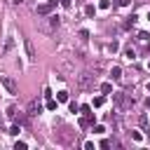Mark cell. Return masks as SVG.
<instances>
[{
    "instance_id": "6da1fadb",
    "label": "cell",
    "mask_w": 150,
    "mask_h": 150,
    "mask_svg": "<svg viewBox=\"0 0 150 150\" xmlns=\"http://www.w3.org/2000/svg\"><path fill=\"white\" fill-rule=\"evenodd\" d=\"M0 84H2V87H5V89H7L9 94H16V91H19L16 82H14V80H12L9 75H0Z\"/></svg>"
},
{
    "instance_id": "7a4b0ae2",
    "label": "cell",
    "mask_w": 150,
    "mask_h": 150,
    "mask_svg": "<svg viewBox=\"0 0 150 150\" xmlns=\"http://www.w3.org/2000/svg\"><path fill=\"white\" fill-rule=\"evenodd\" d=\"M56 2H59V0H49V2H42V5H38V14H40V16H47V14H52V9L56 7Z\"/></svg>"
},
{
    "instance_id": "3957f363",
    "label": "cell",
    "mask_w": 150,
    "mask_h": 150,
    "mask_svg": "<svg viewBox=\"0 0 150 150\" xmlns=\"http://www.w3.org/2000/svg\"><path fill=\"white\" fill-rule=\"evenodd\" d=\"M40 112H42V105L38 103V98H33V101L28 103V110H26V115H28V117H35V115H40Z\"/></svg>"
},
{
    "instance_id": "277c9868",
    "label": "cell",
    "mask_w": 150,
    "mask_h": 150,
    "mask_svg": "<svg viewBox=\"0 0 150 150\" xmlns=\"http://www.w3.org/2000/svg\"><path fill=\"white\" fill-rule=\"evenodd\" d=\"M91 84H94V75H89V73H82V75H80V87H82V89H89Z\"/></svg>"
},
{
    "instance_id": "5b68a950",
    "label": "cell",
    "mask_w": 150,
    "mask_h": 150,
    "mask_svg": "<svg viewBox=\"0 0 150 150\" xmlns=\"http://www.w3.org/2000/svg\"><path fill=\"white\" fill-rule=\"evenodd\" d=\"M94 124V112H89V115H82L80 117V129H89Z\"/></svg>"
},
{
    "instance_id": "8992f818",
    "label": "cell",
    "mask_w": 150,
    "mask_h": 150,
    "mask_svg": "<svg viewBox=\"0 0 150 150\" xmlns=\"http://www.w3.org/2000/svg\"><path fill=\"white\" fill-rule=\"evenodd\" d=\"M47 19H49V30L59 28V16H56V14H47Z\"/></svg>"
},
{
    "instance_id": "52a82bcc",
    "label": "cell",
    "mask_w": 150,
    "mask_h": 150,
    "mask_svg": "<svg viewBox=\"0 0 150 150\" xmlns=\"http://www.w3.org/2000/svg\"><path fill=\"white\" fill-rule=\"evenodd\" d=\"M134 23H136V16L131 14V16H127V19H124V23H122V28H124V30H129V28H134Z\"/></svg>"
},
{
    "instance_id": "ba28073f",
    "label": "cell",
    "mask_w": 150,
    "mask_h": 150,
    "mask_svg": "<svg viewBox=\"0 0 150 150\" xmlns=\"http://www.w3.org/2000/svg\"><path fill=\"white\" fill-rule=\"evenodd\" d=\"M26 52H28V59L33 61V59H35V49H33V42H30V40H26Z\"/></svg>"
},
{
    "instance_id": "9c48e42d",
    "label": "cell",
    "mask_w": 150,
    "mask_h": 150,
    "mask_svg": "<svg viewBox=\"0 0 150 150\" xmlns=\"http://www.w3.org/2000/svg\"><path fill=\"white\" fill-rule=\"evenodd\" d=\"M110 77H112V80H122V68H120V66H115V68L110 70Z\"/></svg>"
},
{
    "instance_id": "30bf717a",
    "label": "cell",
    "mask_w": 150,
    "mask_h": 150,
    "mask_svg": "<svg viewBox=\"0 0 150 150\" xmlns=\"http://www.w3.org/2000/svg\"><path fill=\"white\" fill-rule=\"evenodd\" d=\"M124 59H127V61H134V59H136V52H134L131 47H127V49H124Z\"/></svg>"
},
{
    "instance_id": "8fae6325",
    "label": "cell",
    "mask_w": 150,
    "mask_h": 150,
    "mask_svg": "<svg viewBox=\"0 0 150 150\" xmlns=\"http://www.w3.org/2000/svg\"><path fill=\"white\" fill-rule=\"evenodd\" d=\"M56 101H59V103H66V101H68V91H66V89H61V91L56 94Z\"/></svg>"
},
{
    "instance_id": "7c38bea8",
    "label": "cell",
    "mask_w": 150,
    "mask_h": 150,
    "mask_svg": "<svg viewBox=\"0 0 150 150\" xmlns=\"http://www.w3.org/2000/svg\"><path fill=\"white\" fill-rule=\"evenodd\" d=\"M12 47H14V40H12V38H7V40H5V47H2V54H7Z\"/></svg>"
},
{
    "instance_id": "4fadbf2b",
    "label": "cell",
    "mask_w": 150,
    "mask_h": 150,
    "mask_svg": "<svg viewBox=\"0 0 150 150\" xmlns=\"http://www.w3.org/2000/svg\"><path fill=\"white\" fill-rule=\"evenodd\" d=\"M103 103H105V98H103V96H96V98L91 101V108H101Z\"/></svg>"
},
{
    "instance_id": "5bb4252c",
    "label": "cell",
    "mask_w": 150,
    "mask_h": 150,
    "mask_svg": "<svg viewBox=\"0 0 150 150\" xmlns=\"http://www.w3.org/2000/svg\"><path fill=\"white\" fill-rule=\"evenodd\" d=\"M84 14H87V16H94V14H96V7H94V5H87V7H84Z\"/></svg>"
},
{
    "instance_id": "9a60e30c",
    "label": "cell",
    "mask_w": 150,
    "mask_h": 150,
    "mask_svg": "<svg viewBox=\"0 0 150 150\" xmlns=\"http://www.w3.org/2000/svg\"><path fill=\"white\" fill-rule=\"evenodd\" d=\"M101 91H103V94H110V91H112V84H110V82H103V84H101Z\"/></svg>"
},
{
    "instance_id": "2e32d148",
    "label": "cell",
    "mask_w": 150,
    "mask_h": 150,
    "mask_svg": "<svg viewBox=\"0 0 150 150\" xmlns=\"http://www.w3.org/2000/svg\"><path fill=\"white\" fill-rule=\"evenodd\" d=\"M19 131H21V129H19V124H12L7 134H12V136H19Z\"/></svg>"
},
{
    "instance_id": "e0dca14e",
    "label": "cell",
    "mask_w": 150,
    "mask_h": 150,
    "mask_svg": "<svg viewBox=\"0 0 150 150\" xmlns=\"http://www.w3.org/2000/svg\"><path fill=\"white\" fill-rule=\"evenodd\" d=\"M28 148V143H23V141H16L14 143V150H26Z\"/></svg>"
},
{
    "instance_id": "ac0fdd59",
    "label": "cell",
    "mask_w": 150,
    "mask_h": 150,
    "mask_svg": "<svg viewBox=\"0 0 150 150\" xmlns=\"http://www.w3.org/2000/svg\"><path fill=\"white\" fill-rule=\"evenodd\" d=\"M138 40H141V42H148V40H150V35H148L145 30H141V33H138Z\"/></svg>"
},
{
    "instance_id": "d6986e66",
    "label": "cell",
    "mask_w": 150,
    "mask_h": 150,
    "mask_svg": "<svg viewBox=\"0 0 150 150\" xmlns=\"http://www.w3.org/2000/svg\"><path fill=\"white\" fill-rule=\"evenodd\" d=\"M56 103H59V101H54V98H49V101H47V110H56Z\"/></svg>"
},
{
    "instance_id": "ffe728a7",
    "label": "cell",
    "mask_w": 150,
    "mask_h": 150,
    "mask_svg": "<svg viewBox=\"0 0 150 150\" xmlns=\"http://www.w3.org/2000/svg\"><path fill=\"white\" fill-rule=\"evenodd\" d=\"M80 112H82V115H89V112H91V105H80Z\"/></svg>"
},
{
    "instance_id": "44dd1931",
    "label": "cell",
    "mask_w": 150,
    "mask_h": 150,
    "mask_svg": "<svg viewBox=\"0 0 150 150\" xmlns=\"http://www.w3.org/2000/svg\"><path fill=\"white\" fill-rule=\"evenodd\" d=\"M98 7H101V9H110V0H101Z\"/></svg>"
},
{
    "instance_id": "7402d4cb",
    "label": "cell",
    "mask_w": 150,
    "mask_h": 150,
    "mask_svg": "<svg viewBox=\"0 0 150 150\" xmlns=\"http://www.w3.org/2000/svg\"><path fill=\"white\" fill-rule=\"evenodd\" d=\"M117 47H120V45H117V42H115V40H112V42H110V45H108V49H110V52H117Z\"/></svg>"
},
{
    "instance_id": "603a6c76",
    "label": "cell",
    "mask_w": 150,
    "mask_h": 150,
    "mask_svg": "<svg viewBox=\"0 0 150 150\" xmlns=\"http://www.w3.org/2000/svg\"><path fill=\"white\" fill-rule=\"evenodd\" d=\"M70 112H80V105H77V103H75V101H73V103H70Z\"/></svg>"
},
{
    "instance_id": "cb8c5ba5",
    "label": "cell",
    "mask_w": 150,
    "mask_h": 150,
    "mask_svg": "<svg viewBox=\"0 0 150 150\" xmlns=\"http://www.w3.org/2000/svg\"><path fill=\"white\" fill-rule=\"evenodd\" d=\"M138 122H141V127H148V117H145V115H141V117H138Z\"/></svg>"
},
{
    "instance_id": "d4e9b609",
    "label": "cell",
    "mask_w": 150,
    "mask_h": 150,
    "mask_svg": "<svg viewBox=\"0 0 150 150\" xmlns=\"http://www.w3.org/2000/svg\"><path fill=\"white\" fill-rule=\"evenodd\" d=\"M94 131H96V134H103V131H105V127H103V124H96V127H94Z\"/></svg>"
},
{
    "instance_id": "484cf974",
    "label": "cell",
    "mask_w": 150,
    "mask_h": 150,
    "mask_svg": "<svg viewBox=\"0 0 150 150\" xmlns=\"http://www.w3.org/2000/svg\"><path fill=\"white\" fill-rule=\"evenodd\" d=\"M80 38H82V40H87V38H89V30H84V28H82V30H80Z\"/></svg>"
},
{
    "instance_id": "4316f807",
    "label": "cell",
    "mask_w": 150,
    "mask_h": 150,
    "mask_svg": "<svg viewBox=\"0 0 150 150\" xmlns=\"http://www.w3.org/2000/svg\"><path fill=\"white\" fill-rule=\"evenodd\" d=\"M131 138H134V141H141V138H143V136H141V134H138V131H131Z\"/></svg>"
},
{
    "instance_id": "83f0119b",
    "label": "cell",
    "mask_w": 150,
    "mask_h": 150,
    "mask_svg": "<svg viewBox=\"0 0 150 150\" xmlns=\"http://www.w3.org/2000/svg\"><path fill=\"white\" fill-rule=\"evenodd\" d=\"M117 5L120 7H127V5H131V0H117Z\"/></svg>"
},
{
    "instance_id": "f1b7e54d",
    "label": "cell",
    "mask_w": 150,
    "mask_h": 150,
    "mask_svg": "<svg viewBox=\"0 0 150 150\" xmlns=\"http://www.w3.org/2000/svg\"><path fill=\"white\" fill-rule=\"evenodd\" d=\"M61 5H63V7L68 9V7H70V0H61Z\"/></svg>"
},
{
    "instance_id": "f546056e",
    "label": "cell",
    "mask_w": 150,
    "mask_h": 150,
    "mask_svg": "<svg viewBox=\"0 0 150 150\" xmlns=\"http://www.w3.org/2000/svg\"><path fill=\"white\" fill-rule=\"evenodd\" d=\"M12 2H14V5H21V2H23V0H12Z\"/></svg>"
},
{
    "instance_id": "4dcf8cb0",
    "label": "cell",
    "mask_w": 150,
    "mask_h": 150,
    "mask_svg": "<svg viewBox=\"0 0 150 150\" xmlns=\"http://www.w3.org/2000/svg\"><path fill=\"white\" fill-rule=\"evenodd\" d=\"M145 105H148V110H150V98H148V101H145Z\"/></svg>"
},
{
    "instance_id": "1f68e13d",
    "label": "cell",
    "mask_w": 150,
    "mask_h": 150,
    "mask_svg": "<svg viewBox=\"0 0 150 150\" xmlns=\"http://www.w3.org/2000/svg\"><path fill=\"white\" fill-rule=\"evenodd\" d=\"M148 91H150V82H148Z\"/></svg>"
},
{
    "instance_id": "d6a6232c",
    "label": "cell",
    "mask_w": 150,
    "mask_h": 150,
    "mask_svg": "<svg viewBox=\"0 0 150 150\" xmlns=\"http://www.w3.org/2000/svg\"><path fill=\"white\" fill-rule=\"evenodd\" d=\"M148 19H150V12H148Z\"/></svg>"
},
{
    "instance_id": "836d02e7",
    "label": "cell",
    "mask_w": 150,
    "mask_h": 150,
    "mask_svg": "<svg viewBox=\"0 0 150 150\" xmlns=\"http://www.w3.org/2000/svg\"><path fill=\"white\" fill-rule=\"evenodd\" d=\"M148 68H150V61H148Z\"/></svg>"
},
{
    "instance_id": "e575fe53",
    "label": "cell",
    "mask_w": 150,
    "mask_h": 150,
    "mask_svg": "<svg viewBox=\"0 0 150 150\" xmlns=\"http://www.w3.org/2000/svg\"><path fill=\"white\" fill-rule=\"evenodd\" d=\"M0 131H2V124H0Z\"/></svg>"
}]
</instances>
